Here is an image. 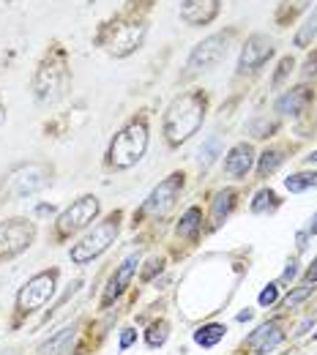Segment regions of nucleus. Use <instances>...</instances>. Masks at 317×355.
Returning a JSON list of instances; mask_svg holds the SVG:
<instances>
[{
  "mask_svg": "<svg viewBox=\"0 0 317 355\" xmlns=\"http://www.w3.org/2000/svg\"><path fill=\"white\" fill-rule=\"evenodd\" d=\"M205 110H208V98L203 90H189L178 96L167 112H164V139L170 148H178L186 139H191L194 134L200 132L203 121H205Z\"/></svg>",
  "mask_w": 317,
  "mask_h": 355,
  "instance_id": "1",
  "label": "nucleus"
},
{
  "mask_svg": "<svg viewBox=\"0 0 317 355\" xmlns=\"http://www.w3.org/2000/svg\"><path fill=\"white\" fill-rule=\"evenodd\" d=\"M69 83H71L69 55L63 46H52L33 74V96L39 104H55L66 96Z\"/></svg>",
  "mask_w": 317,
  "mask_h": 355,
  "instance_id": "2",
  "label": "nucleus"
},
{
  "mask_svg": "<svg viewBox=\"0 0 317 355\" xmlns=\"http://www.w3.org/2000/svg\"><path fill=\"white\" fill-rule=\"evenodd\" d=\"M148 121L145 115L132 118L121 132L115 134V139L110 142L107 150V167L112 170H132L135 164L142 162L145 150H148Z\"/></svg>",
  "mask_w": 317,
  "mask_h": 355,
  "instance_id": "3",
  "label": "nucleus"
},
{
  "mask_svg": "<svg viewBox=\"0 0 317 355\" xmlns=\"http://www.w3.org/2000/svg\"><path fill=\"white\" fill-rule=\"evenodd\" d=\"M145 33H148V25H145L142 17L137 19L135 14H123L115 22L101 28L98 44L104 46L110 55H115V58H126V55H132L142 46Z\"/></svg>",
  "mask_w": 317,
  "mask_h": 355,
  "instance_id": "4",
  "label": "nucleus"
},
{
  "mask_svg": "<svg viewBox=\"0 0 317 355\" xmlns=\"http://www.w3.org/2000/svg\"><path fill=\"white\" fill-rule=\"evenodd\" d=\"M121 219H123V214L115 211V214H110L107 219H101V222L96 224L91 232H85V235L69 249L71 263H74V266H88L96 257H101V254L115 243V238L121 235Z\"/></svg>",
  "mask_w": 317,
  "mask_h": 355,
  "instance_id": "5",
  "label": "nucleus"
},
{
  "mask_svg": "<svg viewBox=\"0 0 317 355\" xmlns=\"http://www.w3.org/2000/svg\"><path fill=\"white\" fill-rule=\"evenodd\" d=\"M58 279H60V270L58 268H46L33 273L17 293V317H28L33 311L44 309L46 304L52 301L55 290H58Z\"/></svg>",
  "mask_w": 317,
  "mask_h": 355,
  "instance_id": "6",
  "label": "nucleus"
},
{
  "mask_svg": "<svg viewBox=\"0 0 317 355\" xmlns=\"http://www.w3.org/2000/svg\"><path fill=\"white\" fill-rule=\"evenodd\" d=\"M49 180H52V178H49V167L31 162V164L14 167L8 175L3 178L0 191H3L8 200H25V197H31V194L42 191L44 186H49Z\"/></svg>",
  "mask_w": 317,
  "mask_h": 355,
  "instance_id": "7",
  "label": "nucleus"
},
{
  "mask_svg": "<svg viewBox=\"0 0 317 355\" xmlns=\"http://www.w3.org/2000/svg\"><path fill=\"white\" fill-rule=\"evenodd\" d=\"M33 241H36V224L31 219L17 216L0 222V263L22 254L25 249L33 246Z\"/></svg>",
  "mask_w": 317,
  "mask_h": 355,
  "instance_id": "8",
  "label": "nucleus"
},
{
  "mask_svg": "<svg viewBox=\"0 0 317 355\" xmlns=\"http://www.w3.org/2000/svg\"><path fill=\"white\" fill-rule=\"evenodd\" d=\"M98 211H101V205H98V197H93V194H85V197L74 200V202L58 216V222H55V235H58L60 241H63V238H71L74 232L85 230V227L98 216Z\"/></svg>",
  "mask_w": 317,
  "mask_h": 355,
  "instance_id": "9",
  "label": "nucleus"
},
{
  "mask_svg": "<svg viewBox=\"0 0 317 355\" xmlns=\"http://www.w3.org/2000/svg\"><path fill=\"white\" fill-rule=\"evenodd\" d=\"M181 189H183V173L167 175L151 194H148V200H145L142 208H139V216H153V219L167 216V214L173 211V205H175Z\"/></svg>",
  "mask_w": 317,
  "mask_h": 355,
  "instance_id": "10",
  "label": "nucleus"
},
{
  "mask_svg": "<svg viewBox=\"0 0 317 355\" xmlns=\"http://www.w3.org/2000/svg\"><path fill=\"white\" fill-rule=\"evenodd\" d=\"M230 36L232 33H214L208 39H203L200 44L191 49L189 60H186V69L189 74H200V71H211L214 66H219L227 55V44H230Z\"/></svg>",
  "mask_w": 317,
  "mask_h": 355,
  "instance_id": "11",
  "label": "nucleus"
},
{
  "mask_svg": "<svg viewBox=\"0 0 317 355\" xmlns=\"http://www.w3.org/2000/svg\"><path fill=\"white\" fill-rule=\"evenodd\" d=\"M273 58V39L266 33H252L246 39V44L241 49V58H238V74H255L260 71L268 60Z\"/></svg>",
  "mask_w": 317,
  "mask_h": 355,
  "instance_id": "12",
  "label": "nucleus"
},
{
  "mask_svg": "<svg viewBox=\"0 0 317 355\" xmlns=\"http://www.w3.org/2000/svg\"><path fill=\"white\" fill-rule=\"evenodd\" d=\"M137 268H139V252L132 249V252L121 260V266L115 268V273L110 276V282H107V287H104V293H101V309H110V306L129 290Z\"/></svg>",
  "mask_w": 317,
  "mask_h": 355,
  "instance_id": "13",
  "label": "nucleus"
},
{
  "mask_svg": "<svg viewBox=\"0 0 317 355\" xmlns=\"http://www.w3.org/2000/svg\"><path fill=\"white\" fill-rule=\"evenodd\" d=\"M284 336L287 334L282 328V320H268L243 339V350H249L252 355H271L284 342Z\"/></svg>",
  "mask_w": 317,
  "mask_h": 355,
  "instance_id": "14",
  "label": "nucleus"
},
{
  "mask_svg": "<svg viewBox=\"0 0 317 355\" xmlns=\"http://www.w3.org/2000/svg\"><path fill=\"white\" fill-rule=\"evenodd\" d=\"M77 336H80V322L71 320V322L60 325L49 339H44V342L39 345L36 355H71L74 353V342H77Z\"/></svg>",
  "mask_w": 317,
  "mask_h": 355,
  "instance_id": "15",
  "label": "nucleus"
},
{
  "mask_svg": "<svg viewBox=\"0 0 317 355\" xmlns=\"http://www.w3.org/2000/svg\"><path fill=\"white\" fill-rule=\"evenodd\" d=\"M255 167V148L249 142H238L225 153V173L235 180H243Z\"/></svg>",
  "mask_w": 317,
  "mask_h": 355,
  "instance_id": "16",
  "label": "nucleus"
},
{
  "mask_svg": "<svg viewBox=\"0 0 317 355\" xmlns=\"http://www.w3.org/2000/svg\"><path fill=\"white\" fill-rule=\"evenodd\" d=\"M222 0H181V19L186 25H208L219 14Z\"/></svg>",
  "mask_w": 317,
  "mask_h": 355,
  "instance_id": "17",
  "label": "nucleus"
},
{
  "mask_svg": "<svg viewBox=\"0 0 317 355\" xmlns=\"http://www.w3.org/2000/svg\"><path fill=\"white\" fill-rule=\"evenodd\" d=\"M312 104V90L307 88V85H298V88H290L284 90L279 98H276V112L279 115H293V118H298L301 112H307V107Z\"/></svg>",
  "mask_w": 317,
  "mask_h": 355,
  "instance_id": "18",
  "label": "nucleus"
},
{
  "mask_svg": "<svg viewBox=\"0 0 317 355\" xmlns=\"http://www.w3.org/2000/svg\"><path fill=\"white\" fill-rule=\"evenodd\" d=\"M203 208L200 205H191V208H186L181 216V222L175 227V232H178V238L183 241H197L200 238V232H203Z\"/></svg>",
  "mask_w": 317,
  "mask_h": 355,
  "instance_id": "19",
  "label": "nucleus"
},
{
  "mask_svg": "<svg viewBox=\"0 0 317 355\" xmlns=\"http://www.w3.org/2000/svg\"><path fill=\"white\" fill-rule=\"evenodd\" d=\"M235 189H222V191H216V197H214V202H211V227L216 230V227H222L227 222V216L232 214V208H235Z\"/></svg>",
  "mask_w": 317,
  "mask_h": 355,
  "instance_id": "20",
  "label": "nucleus"
},
{
  "mask_svg": "<svg viewBox=\"0 0 317 355\" xmlns=\"http://www.w3.org/2000/svg\"><path fill=\"white\" fill-rule=\"evenodd\" d=\"M227 336V325L225 322H205V325H200L197 331H194V345L197 347H203V350H211V347H216L222 339Z\"/></svg>",
  "mask_w": 317,
  "mask_h": 355,
  "instance_id": "21",
  "label": "nucleus"
},
{
  "mask_svg": "<svg viewBox=\"0 0 317 355\" xmlns=\"http://www.w3.org/2000/svg\"><path fill=\"white\" fill-rule=\"evenodd\" d=\"M284 153H287V148H282V145H273V148H268V150H263L260 159H257V175L260 178L273 175V173L282 167V162L287 159Z\"/></svg>",
  "mask_w": 317,
  "mask_h": 355,
  "instance_id": "22",
  "label": "nucleus"
},
{
  "mask_svg": "<svg viewBox=\"0 0 317 355\" xmlns=\"http://www.w3.org/2000/svg\"><path fill=\"white\" fill-rule=\"evenodd\" d=\"M282 205V200L276 197V191H273L271 186H263L257 194H255V200H252V214L255 216H266V214H273L276 208Z\"/></svg>",
  "mask_w": 317,
  "mask_h": 355,
  "instance_id": "23",
  "label": "nucleus"
},
{
  "mask_svg": "<svg viewBox=\"0 0 317 355\" xmlns=\"http://www.w3.org/2000/svg\"><path fill=\"white\" fill-rule=\"evenodd\" d=\"M284 189L290 194H304V191L317 189V170H301V173L287 175L284 178Z\"/></svg>",
  "mask_w": 317,
  "mask_h": 355,
  "instance_id": "24",
  "label": "nucleus"
},
{
  "mask_svg": "<svg viewBox=\"0 0 317 355\" xmlns=\"http://www.w3.org/2000/svg\"><path fill=\"white\" fill-rule=\"evenodd\" d=\"M219 156H222V137H219V134H211V137L200 145V150H197V164H200L203 170H208Z\"/></svg>",
  "mask_w": 317,
  "mask_h": 355,
  "instance_id": "25",
  "label": "nucleus"
},
{
  "mask_svg": "<svg viewBox=\"0 0 317 355\" xmlns=\"http://www.w3.org/2000/svg\"><path fill=\"white\" fill-rule=\"evenodd\" d=\"M315 295V284H301V287H295V290H290L279 304H276V309H282V311H293V309H298L304 301H309Z\"/></svg>",
  "mask_w": 317,
  "mask_h": 355,
  "instance_id": "26",
  "label": "nucleus"
},
{
  "mask_svg": "<svg viewBox=\"0 0 317 355\" xmlns=\"http://www.w3.org/2000/svg\"><path fill=\"white\" fill-rule=\"evenodd\" d=\"M167 339H170V322L167 320H153L145 331V345L151 350H159V347L167 345Z\"/></svg>",
  "mask_w": 317,
  "mask_h": 355,
  "instance_id": "27",
  "label": "nucleus"
},
{
  "mask_svg": "<svg viewBox=\"0 0 317 355\" xmlns=\"http://www.w3.org/2000/svg\"><path fill=\"white\" fill-rule=\"evenodd\" d=\"M315 36H317V3H315V8L307 14V19H304V25L298 28V33H295V46H309Z\"/></svg>",
  "mask_w": 317,
  "mask_h": 355,
  "instance_id": "28",
  "label": "nucleus"
},
{
  "mask_svg": "<svg viewBox=\"0 0 317 355\" xmlns=\"http://www.w3.org/2000/svg\"><path fill=\"white\" fill-rule=\"evenodd\" d=\"M276 304H279V282H271V284H266V287L260 290V295H257V306L273 309Z\"/></svg>",
  "mask_w": 317,
  "mask_h": 355,
  "instance_id": "29",
  "label": "nucleus"
},
{
  "mask_svg": "<svg viewBox=\"0 0 317 355\" xmlns=\"http://www.w3.org/2000/svg\"><path fill=\"white\" fill-rule=\"evenodd\" d=\"M271 132H276V123L268 121V118H257V121L249 123V134L255 139H266V137H271Z\"/></svg>",
  "mask_w": 317,
  "mask_h": 355,
  "instance_id": "30",
  "label": "nucleus"
},
{
  "mask_svg": "<svg viewBox=\"0 0 317 355\" xmlns=\"http://www.w3.org/2000/svg\"><path fill=\"white\" fill-rule=\"evenodd\" d=\"M307 3H312V0H284V6L279 8V22H284L287 17L293 19L301 8H307Z\"/></svg>",
  "mask_w": 317,
  "mask_h": 355,
  "instance_id": "31",
  "label": "nucleus"
},
{
  "mask_svg": "<svg viewBox=\"0 0 317 355\" xmlns=\"http://www.w3.org/2000/svg\"><path fill=\"white\" fill-rule=\"evenodd\" d=\"M315 232H317V214L309 219V224H307V227H304V230L295 235V246H298V252H304V249L309 246V238H312Z\"/></svg>",
  "mask_w": 317,
  "mask_h": 355,
  "instance_id": "32",
  "label": "nucleus"
},
{
  "mask_svg": "<svg viewBox=\"0 0 317 355\" xmlns=\"http://www.w3.org/2000/svg\"><path fill=\"white\" fill-rule=\"evenodd\" d=\"M132 345H137V328H123L121 331V339H118V350L126 353Z\"/></svg>",
  "mask_w": 317,
  "mask_h": 355,
  "instance_id": "33",
  "label": "nucleus"
},
{
  "mask_svg": "<svg viewBox=\"0 0 317 355\" xmlns=\"http://www.w3.org/2000/svg\"><path fill=\"white\" fill-rule=\"evenodd\" d=\"M315 322H317V314H309V317H304L298 325H295V331H293V336L298 339V336H307L312 328H315Z\"/></svg>",
  "mask_w": 317,
  "mask_h": 355,
  "instance_id": "34",
  "label": "nucleus"
},
{
  "mask_svg": "<svg viewBox=\"0 0 317 355\" xmlns=\"http://www.w3.org/2000/svg\"><path fill=\"white\" fill-rule=\"evenodd\" d=\"M162 268H164V260H159V257H153V260L148 263V268L142 270V276H139V279H142V282H151V279H153L156 273H162Z\"/></svg>",
  "mask_w": 317,
  "mask_h": 355,
  "instance_id": "35",
  "label": "nucleus"
},
{
  "mask_svg": "<svg viewBox=\"0 0 317 355\" xmlns=\"http://www.w3.org/2000/svg\"><path fill=\"white\" fill-rule=\"evenodd\" d=\"M290 69H293V58H282V63H279V71L273 74V85H279L287 74H290Z\"/></svg>",
  "mask_w": 317,
  "mask_h": 355,
  "instance_id": "36",
  "label": "nucleus"
},
{
  "mask_svg": "<svg viewBox=\"0 0 317 355\" xmlns=\"http://www.w3.org/2000/svg\"><path fill=\"white\" fill-rule=\"evenodd\" d=\"M295 276H298V263H295V260H290V263H287V268L282 270V276H279V284H284V282H293Z\"/></svg>",
  "mask_w": 317,
  "mask_h": 355,
  "instance_id": "37",
  "label": "nucleus"
},
{
  "mask_svg": "<svg viewBox=\"0 0 317 355\" xmlns=\"http://www.w3.org/2000/svg\"><path fill=\"white\" fill-rule=\"evenodd\" d=\"M304 282L307 284H317V257L312 260V266L304 270Z\"/></svg>",
  "mask_w": 317,
  "mask_h": 355,
  "instance_id": "38",
  "label": "nucleus"
},
{
  "mask_svg": "<svg viewBox=\"0 0 317 355\" xmlns=\"http://www.w3.org/2000/svg\"><path fill=\"white\" fill-rule=\"evenodd\" d=\"M317 74V52L304 63V77H315Z\"/></svg>",
  "mask_w": 317,
  "mask_h": 355,
  "instance_id": "39",
  "label": "nucleus"
},
{
  "mask_svg": "<svg viewBox=\"0 0 317 355\" xmlns=\"http://www.w3.org/2000/svg\"><path fill=\"white\" fill-rule=\"evenodd\" d=\"M252 317H255V311H252V309H243V311H238V317H235V320H238V322H249Z\"/></svg>",
  "mask_w": 317,
  "mask_h": 355,
  "instance_id": "40",
  "label": "nucleus"
},
{
  "mask_svg": "<svg viewBox=\"0 0 317 355\" xmlns=\"http://www.w3.org/2000/svg\"><path fill=\"white\" fill-rule=\"evenodd\" d=\"M304 162H307V164H317V150H315V153H309Z\"/></svg>",
  "mask_w": 317,
  "mask_h": 355,
  "instance_id": "41",
  "label": "nucleus"
},
{
  "mask_svg": "<svg viewBox=\"0 0 317 355\" xmlns=\"http://www.w3.org/2000/svg\"><path fill=\"white\" fill-rule=\"evenodd\" d=\"M6 121V107H3V101H0V123Z\"/></svg>",
  "mask_w": 317,
  "mask_h": 355,
  "instance_id": "42",
  "label": "nucleus"
},
{
  "mask_svg": "<svg viewBox=\"0 0 317 355\" xmlns=\"http://www.w3.org/2000/svg\"><path fill=\"white\" fill-rule=\"evenodd\" d=\"M312 339H315V342H317V334H312Z\"/></svg>",
  "mask_w": 317,
  "mask_h": 355,
  "instance_id": "43",
  "label": "nucleus"
},
{
  "mask_svg": "<svg viewBox=\"0 0 317 355\" xmlns=\"http://www.w3.org/2000/svg\"><path fill=\"white\" fill-rule=\"evenodd\" d=\"M6 355H17V353H6Z\"/></svg>",
  "mask_w": 317,
  "mask_h": 355,
  "instance_id": "44",
  "label": "nucleus"
},
{
  "mask_svg": "<svg viewBox=\"0 0 317 355\" xmlns=\"http://www.w3.org/2000/svg\"><path fill=\"white\" fill-rule=\"evenodd\" d=\"M287 355H298V353H287Z\"/></svg>",
  "mask_w": 317,
  "mask_h": 355,
  "instance_id": "45",
  "label": "nucleus"
},
{
  "mask_svg": "<svg viewBox=\"0 0 317 355\" xmlns=\"http://www.w3.org/2000/svg\"><path fill=\"white\" fill-rule=\"evenodd\" d=\"M71 355H80V353H71Z\"/></svg>",
  "mask_w": 317,
  "mask_h": 355,
  "instance_id": "46",
  "label": "nucleus"
}]
</instances>
